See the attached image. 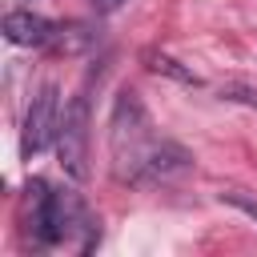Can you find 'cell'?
Returning a JSON list of instances; mask_svg holds the SVG:
<instances>
[{
    "label": "cell",
    "mask_w": 257,
    "mask_h": 257,
    "mask_svg": "<svg viewBox=\"0 0 257 257\" xmlns=\"http://www.w3.org/2000/svg\"><path fill=\"white\" fill-rule=\"evenodd\" d=\"M189 169H193L189 149L153 137V141L141 145L128 161L116 165V177L128 181V185H161V181H173V177H181V173H189Z\"/></svg>",
    "instance_id": "6da1fadb"
},
{
    "label": "cell",
    "mask_w": 257,
    "mask_h": 257,
    "mask_svg": "<svg viewBox=\"0 0 257 257\" xmlns=\"http://www.w3.org/2000/svg\"><path fill=\"white\" fill-rule=\"evenodd\" d=\"M88 124H92V108H88V92L80 88L64 104L60 128H56V157H60V169L72 181L88 177Z\"/></svg>",
    "instance_id": "7a4b0ae2"
},
{
    "label": "cell",
    "mask_w": 257,
    "mask_h": 257,
    "mask_svg": "<svg viewBox=\"0 0 257 257\" xmlns=\"http://www.w3.org/2000/svg\"><path fill=\"white\" fill-rule=\"evenodd\" d=\"M153 133H149V112L141 104L137 92H120L116 96V108H112V120H108V145H112V169L120 161H128L141 145H149Z\"/></svg>",
    "instance_id": "3957f363"
},
{
    "label": "cell",
    "mask_w": 257,
    "mask_h": 257,
    "mask_svg": "<svg viewBox=\"0 0 257 257\" xmlns=\"http://www.w3.org/2000/svg\"><path fill=\"white\" fill-rule=\"evenodd\" d=\"M56 96H60L56 84H40V92L28 100L24 128H20V153H24L28 161L56 141V128H60V100H56Z\"/></svg>",
    "instance_id": "277c9868"
},
{
    "label": "cell",
    "mask_w": 257,
    "mask_h": 257,
    "mask_svg": "<svg viewBox=\"0 0 257 257\" xmlns=\"http://www.w3.org/2000/svg\"><path fill=\"white\" fill-rule=\"evenodd\" d=\"M56 28H60V24H52L48 16L28 12V8H12V12L4 16V36H8L12 44H20V48H44V44H52Z\"/></svg>",
    "instance_id": "5b68a950"
},
{
    "label": "cell",
    "mask_w": 257,
    "mask_h": 257,
    "mask_svg": "<svg viewBox=\"0 0 257 257\" xmlns=\"http://www.w3.org/2000/svg\"><path fill=\"white\" fill-rule=\"evenodd\" d=\"M92 44H96V28L84 24V20H68V24H60L56 36H52V48L64 52V56H76V52H84V48H92Z\"/></svg>",
    "instance_id": "8992f818"
},
{
    "label": "cell",
    "mask_w": 257,
    "mask_h": 257,
    "mask_svg": "<svg viewBox=\"0 0 257 257\" xmlns=\"http://www.w3.org/2000/svg\"><path fill=\"white\" fill-rule=\"evenodd\" d=\"M141 60H145V68H149V72H161V76H169V80H181V84H193V88L201 84V76H197L193 68H185L181 60H173V56H165V52H157V48H149Z\"/></svg>",
    "instance_id": "52a82bcc"
},
{
    "label": "cell",
    "mask_w": 257,
    "mask_h": 257,
    "mask_svg": "<svg viewBox=\"0 0 257 257\" xmlns=\"http://www.w3.org/2000/svg\"><path fill=\"white\" fill-rule=\"evenodd\" d=\"M221 100H233V104H245V108H257V84H245V80H225L217 88Z\"/></svg>",
    "instance_id": "ba28073f"
},
{
    "label": "cell",
    "mask_w": 257,
    "mask_h": 257,
    "mask_svg": "<svg viewBox=\"0 0 257 257\" xmlns=\"http://www.w3.org/2000/svg\"><path fill=\"white\" fill-rule=\"evenodd\" d=\"M221 201H229L233 209H241L245 217H253V221H257V201H253V197H245L241 189H229V193H221Z\"/></svg>",
    "instance_id": "9c48e42d"
},
{
    "label": "cell",
    "mask_w": 257,
    "mask_h": 257,
    "mask_svg": "<svg viewBox=\"0 0 257 257\" xmlns=\"http://www.w3.org/2000/svg\"><path fill=\"white\" fill-rule=\"evenodd\" d=\"M88 4H92L96 16H112L116 8H124V0H88Z\"/></svg>",
    "instance_id": "30bf717a"
}]
</instances>
